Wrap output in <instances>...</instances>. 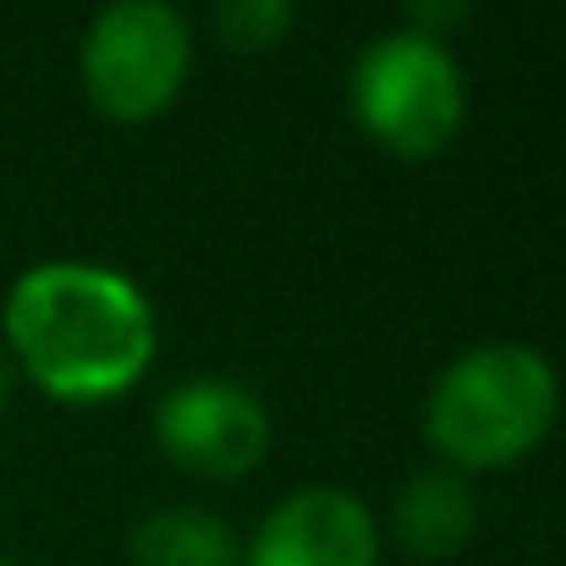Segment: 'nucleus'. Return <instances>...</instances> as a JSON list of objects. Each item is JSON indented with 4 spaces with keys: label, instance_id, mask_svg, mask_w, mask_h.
<instances>
[{
    "label": "nucleus",
    "instance_id": "20e7f679",
    "mask_svg": "<svg viewBox=\"0 0 566 566\" xmlns=\"http://www.w3.org/2000/svg\"><path fill=\"white\" fill-rule=\"evenodd\" d=\"M192 33L171 0H105L83 39V88L105 122H155L177 105Z\"/></svg>",
    "mask_w": 566,
    "mask_h": 566
},
{
    "label": "nucleus",
    "instance_id": "6e6552de",
    "mask_svg": "<svg viewBox=\"0 0 566 566\" xmlns=\"http://www.w3.org/2000/svg\"><path fill=\"white\" fill-rule=\"evenodd\" d=\"M133 566H242V545L214 512L171 506L133 528Z\"/></svg>",
    "mask_w": 566,
    "mask_h": 566
},
{
    "label": "nucleus",
    "instance_id": "39448f33",
    "mask_svg": "<svg viewBox=\"0 0 566 566\" xmlns=\"http://www.w3.org/2000/svg\"><path fill=\"white\" fill-rule=\"evenodd\" d=\"M155 440L198 479H242L270 451V412L231 379H188L160 401Z\"/></svg>",
    "mask_w": 566,
    "mask_h": 566
},
{
    "label": "nucleus",
    "instance_id": "f257e3e1",
    "mask_svg": "<svg viewBox=\"0 0 566 566\" xmlns=\"http://www.w3.org/2000/svg\"><path fill=\"white\" fill-rule=\"evenodd\" d=\"M6 342L28 379L61 401H111L155 364L149 297L105 264H33L6 297Z\"/></svg>",
    "mask_w": 566,
    "mask_h": 566
},
{
    "label": "nucleus",
    "instance_id": "f03ea898",
    "mask_svg": "<svg viewBox=\"0 0 566 566\" xmlns=\"http://www.w3.org/2000/svg\"><path fill=\"white\" fill-rule=\"evenodd\" d=\"M562 412V385L545 353L523 342H490L462 353L434 379L423 429L429 446L468 473L523 462Z\"/></svg>",
    "mask_w": 566,
    "mask_h": 566
},
{
    "label": "nucleus",
    "instance_id": "423d86ee",
    "mask_svg": "<svg viewBox=\"0 0 566 566\" xmlns=\"http://www.w3.org/2000/svg\"><path fill=\"white\" fill-rule=\"evenodd\" d=\"M248 566H379V528L358 495L314 484L259 523Z\"/></svg>",
    "mask_w": 566,
    "mask_h": 566
},
{
    "label": "nucleus",
    "instance_id": "7ed1b4c3",
    "mask_svg": "<svg viewBox=\"0 0 566 566\" xmlns=\"http://www.w3.org/2000/svg\"><path fill=\"white\" fill-rule=\"evenodd\" d=\"M353 111L364 133L396 160L440 155L468 111L457 55L429 33H385L353 66Z\"/></svg>",
    "mask_w": 566,
    "mask_h": 566
},
{
    "label": "nucleus",
    "instance_id": "1a4fd4ad",
    "mask_svg": "<svg viewBox=\"0 0 566 566\" xmlns=\"http://www.w3.org/2000/svg\"><path fill=\"white\" fill-rule=\"evenodd\" d=\"M292 11H297V0H214V33L231 50L259 55V50L286 39Z\"/></svg>",
    "mask_w": 566,
    "mask_h": 566
},
{
    "label": "nucleus",
    "instance_id": "0eeeda50",
    "mask_svg": "<svg viewBox=\"0 0 566 566\" xmlns=\"http://www.w3.org/2000/svg\"><path fill=\"white\" fill-rule=\"evenodd\" d=\"M390 523H396V539L407 556L451 562L457 551H468V539L479 528V506L457 473H418L401 484Z\"/></svg>",
    "mask_w": 566,
    "mask_h": 566
},
{
    "label": "nucleus",
    "instance_id": "f8f14e48",
    "mask_svg": "<svg viewBox=\"0 0 566 566\" xmlns=\"http://www.w3.org/2000/svg\"><path fill=\"white\" fill-rule=\"evenodd\" d=\"M0 566H11V562H6V556H0Z\"/></svg>",
    "mask_w": 566,
    "mask_h": 566
},
{
    "label": "nucleus",
    "instance_id": "9d476101",
    "mask_svg": "<svg viewBox=\"0 0 566 566\" xmlns=\"http://www.w3.org/2000/svg\"><path fill=\"white\" fill-rule=\"evenodd\" d=\"M401 6H407V17H412V33L440 39L446 28H457V22L468 17L473 0H401Z\"/></svg>",
    "mask_w": 566,
    "mask_h": 566
},
{
    "label": "nucleus",
    "instance_id": "9b49d317",
    "mask_svg": "<svg viewBox=\"0 0 566 566\" xmlns=\"http://www.w3.org/2000/svg\"><path fill=\"white\" fill-rule=\"evenodd\" d=\"M6 396H11V364L0 358V407H6Z\"/></svg>",
    "mask_w": 566,
    "mask_h": 566
}]
</instances>
